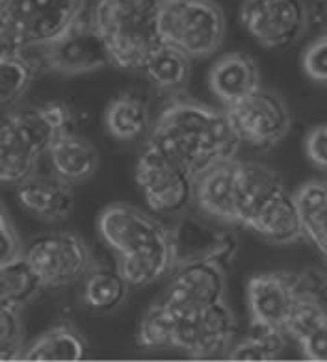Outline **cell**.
Masks as SVG:
<instances>
[{
  "label": "cell",
  "mask_w": 327,
  "mask_h": 362,
  "mask_svg": "<svg viewBox=\"0 0 327 362\" xmlns=\"http://www.w3.org/2000/svg\"><path fill=\"white\" fill-rule=\"evenodd\" d=\"M208 84L222 103L231 106L260 90V71L249 54L229 52L212 65Z\"/></svg>",
  "instance_id": "d6986e66"
},
{
  "label": "cell",
  "mask_w": 327,
  "mask_h": 362,
  "mask_svg": "<svg viewBox=\"0 0 327 362\" xmlns=\"http://www.w3.org/2000/svg\"><path fill=\"white\" fill-rule=\"evenodd\" d=\"M307 13L309 25H323L327 21V0H312Z\"/></svg>",
  "instance_id": "836d02e7"
},
{
  "label": "cell",
  "mask_w": 327,
  "mask_h": 362,
  "mask_svg": "<svg viewBox=\"0 0 327 362\" xmlns=\"http://www.w3.org/2000/svg\"><path fill=\"white\" fill-rule=\"evenodd\" d=\"M88 351L86 338L71 323H58L41 332L34 342L25 347L26 361H80Z\"/></svg>",
  "instance_id": "44dd1931"
},
{
  "label": "cell",
  "mask_w": 327,
  "mask_h": 362,
  "mask_svg": "<svg viewBox=\"0 0 327 362\" xmlns=\"http://www.w3.org/2000/svg\"><path fill=\"white\" fill-rule=\"evenodd\" d=\"M225 112L238 138L263 149L282 141L292 124L287 105L277 95L264 90L227 106Z\"/></svg>",
  "instance_id": "4fadbf2b"
},
{
  "label": "cell",
  "mask_w": 327,
  "mask_h": 362,
  "mask_svg": "<svg viewBox=\"0 0 327 362\" xmlns=\"http://www.w3.org/2000/svg\"><path fill=\"white\" fill-rule=\"evenodd\" d=\"M23 257L32 266L45 288L71 286L84 281L91 269L88 243L74 233H43L23 247Z\"/></svg>",
  "instance_id": "30bf717a"
},
{
  "label": "cell",
  "mask_w": 327,
  "mask_h": 362,
  "mask_svg": "<svg viewBox=\"0 0 327 362\" xmlns=\"http://www.w3.org/2000/svg\"><path fill=\"white\" fill-rule=\"evenodd\" d=\"M240 225L273 243H290L303 236V225L294 194H288L281 177L258 192Z\"/></svg>",
  "instance_id": "9a60e30c"
},
{
  "label": "cell",
  "mask_w": 327,
  "mask_h": 362,
  "mask_svg": "<svg viewBox=\"0 0 327 362\" xmlns=\"http://www.w3.org/2000/svg\"><path fill=\"white\" fill-rule=\"evenodd\" d=\"M106 129L119 141H134L147 132L151 112L147 100L138 93H123L110 100L104 114Z\"/></svg>",
  "instance_id": "7402d4cb"
},
{
  "label": "cell",
  "mask_w": 327,
  "mask_h": 362,
  "mask_svg": "<svg viewBox=\"0 0 327 362\" xmlns=\"http://www.w3.org/2000/svg\"><path fill=\"white\" fill-rule=\"evenodd\" d=\"M242 139L227 112L195 100H169L149 132L145 149L186 169L193 179L219 164L236 158Z\"/></svg>",
  "instance_id": "6da1fadb"
},
{
  "label": "cell",
  "mask_w": 327,
  "mask_h": 362,
  "mask_svg": "<svg viewBox=\"0 0 327 362\" xmlns=\"http://www.w3.org/2000/svg\"><path fill=\"white\" fill-rule=\"evenodd\" d=\"M130 284L117 268H91L84 277L82 301L95 313H114L129 296Z\"/></svg>",
  "instance_id": "603a6c76"
},
{
  "label": "cell",
  "mask_w": 327,
  "mask_h": 362,
  "mask_svg": "<svg viewBox=\"0 0 327 362\" xmlns=\"http://www.w3.org/2000/svg\"><path fill=\"white\" fill-rule=\"evenodd\" d=\"M305 298H327V277L320 273H258L248 283L251 323L285 331L288 320Z\"/></svg>",
  "instance_id": "52a82bcc"
},
{
  "label": "cell",
  "mask_w": 327,
  "mask_h": 362,
  "mask_svg": "<svg viewBox=\"0 0 327 362\" xmlns=\"http://www.w3.org/2000/svg\"><path fill=\"white\" fill-rule=\"evenodd\" d=\"M164 325V346L195 358L229 353L236 337V320L223 301L190 310L169 308L156 301Z\"/></svg>",
  "instance_id": "8992f818"
},
{
  "label": "cell",
  "mask_w": 327,
  "mask_h": 362,
  "mask_svg": "<svg viewBox=\"0 0 327 362\" xmlns=\"http://www.w3.org/2000/svg\"><path fill=\"white\" fill-rule=\"evenodd\" d=\"M73 112L62 100L19 108L0 119V182L21 184L35 173L58 136L73 130Z\"/></svg>",
  "instance_id": "3957f363"
},
{
  "label": "cell",
  "mask_w": 327,
  "mask_h": 362,
  "mask_svg": "<svg viewBox=\"0 0 327 362\" xmlns=\"http://www.w3.org/2000/svg\"><path fill=\"white\" fill-rule=\"evenodd\" d=\"M28 50L40 65L41 75L56 73L64 76H76L112 65L106 43L86 16L73 23L56 40Z\"/></svg>",
  "instance_id": "9c48e42d"
},
{
  "label": "cell",
  "mask_w": 327,
  "mask_h": 362,
  "mask_svg": "<svg viewBox=\"0 0 327 362\" xmlns=\"http://www.w3.org/2000/svg\"><path fill=\"white\" fill-rule=\"evenodd\" d=\"M287 332L281 329L251 323L249 337L229 349L233 361H272L285 349Z\"/></svg>",
  "instance_id": "83f0119b"
},
{
  "label": "cell",
  "mask_w": 327,
  "mask_h": 362,
  "mask_svg": "<svg viewBox=\"0 0 327 362\" xmlns=\"http://www.w3.org/2000/svg\"><path fill=\"white\" fill-rule=\"evenodd\" d=\"M17 203L26 214L41 221H62L69 218L74 209V195L71 186L58 179L54 173L50 177L32 175L25 182L17 184Z\"/></svg>",
  "instance_id": "ac0fdd59"
},
{
  "label": "cell",
  "mask_w": 327,
  "mask_h": 362,
  "mask_svg": "<svg viewBox=\"0 0 327 362\" xmlns=\"http://www.w3.org/2000/svg\"><path fill=\"white\" fill-rule=\"evenodd\" d=\"M89 0H0V56L56 40L86 16Z\"/></svg>",
  "instance_id": "5b68a950"
},
{
  "label": "cell",
  "mask_w": 327,
  "mask_h": 362,
  "mask_svg": "<svg viewBox=\"0 0 327 362\" xmlns=\"http://www.w3.org/2000/svg\"><path fill=\"white\" fill-rule=\"evenodd\" d=\"M303 69L309 78L318 82H327V34L322 35L305 50Z\"/></svg>",
  "instance_id": "f546056e"
},
{
  "label": "cell",
  "mask_w": 327,
  "mask_h": 362,
  "mask_svg": "<svg viewBox=\"0 0 327 362\" xmlns=\"http://www.w3.org/2000/svg\"><path fill=\"white\" fill-rule=\"evenodd\" d=\"M40 75V65L30 50L0 56V108L17 105Z\"/></svg>",
  "instance_id": "4316f807"
},
{
  "label": "cell",
  "mask_w": 327,
  "mask_h": 362,
  "mask_svg": "<svg viewBox=\"0 0 327 362\" xmlns=\"http://www.w3.org/2000/svg\"><path fill=\"white\" fill-rule=\"evenodd\" d=\"M23 255V243L15 233L11 219L0 201V266Z\"/></svg>",
  "instance_id": "4dcf8cb0"
},
{
  "label": "cell",
  "mask_w": 327,
  "mask_h": 362,
  "mask_svg": "<svg viewBox=\"0 0 327 362\" xmlns=\"http://www.w3.org/2000/svg\"><path fill=\"white\" fill-rule=\"evenodd\" d=\"M303 234L327 260V184L307 182L294 194Z\"/></svg>",
  "instance_id": "d4e9b609"
},
{
  "label": "cell",
  "mask_w": 327,
  "mask_h": 362,
  "mask_svg": "<svg viewBox=\"0 0 327 362\" xmlns=\"http://www.w3.org/2000/svg\"><path fill=\"white\" fill-rule=\"evenodd\" d=\"M162 0H93L89 21L106 43L112 65L142 69L154 49L162 45Z\"/></svg>",
  "instance_id": "277c9868"
},
{
  "label": "cell",
  "mask_w": 327,
  "mask_h": 362,
  "mask_svg": "<svg viewBox=\"0 0 327 362\" xmlns=\"http://www.w3.org/2000/svg\"><path fill=\"white\" fill-rule=\"evenodd\" d=\"M303 351L312 361H327V317L318 325L314 331H311L302 342Z\"/></svg>",
  "instance_id": "d6a6232c"
},
{
  "label": "cell",
  "mask_w": 327,
  "mask_h": 362,
  "mask_svg": "<svg viewBox=\"0 0 327 362\" xmlns=\"http://www.w3.org/2000/svg\"><path fill=\"white\" fill-rule=\"evenodd\" d=\"M41 290H45L41 279L23 255L0 266V305L23 308Z\"/></svg>",
  "instance_id": "484cf974"
},
{
  "label": "cell",
  "mask_w": 327,
  "mask_h": 362,
  "mask_svg": "<svg viewBox=\"0 0 327 362\" xmlns=\"http://www.w3.org/2000/svg\"><path fill=\"white\" fill-rule=\"evenodd\" d=\"M243 28L266 49H285L309 28L303 0H248L240 11Z\"/></svg>",
  "instance_id": "8fae6325"
},
{
  "label": "cell",
  "mask_w": 327,
  "mask_h": 362,
  "mask_svg": "<svg viewBox=\"0 0 327 362\" xmlns=\"http://www.w3.org/2000/svg\"><path fill=\"white\" fill-rule=\"evenodd\" d=\"M246 2H248V0H246Z\"/></svg>",
  "instance_id": "e575fe53"
},
{
  "label": "cell",
  "mask_w": 327,
  "mask_h": 362,
  "mask_svg": "<svg viewBox=\"0 0 327 362\" xmlns=\"http://www.w3.org/2000/svg\"><path fill=\"white\" fill-rule=\"evenodd\" d=\"M52 173L64 182L82 184L89 180L99 168V151L89 139L74 134L73 130L64 132L52 141L47 151Z\"/></svg>",
  "instance_id": "ffe728a7"
},
{
  "label": "cell",
  "mask_w": 327,
  "mask_h": 362,
  "mask_svg": "<svg viewBox=\"0 0 327 362\" xmlns=\"http://www.w3.org/2000/svg\"><path fill=\"white\" fill-rule=\"evenodd\" d=\"M305 153L312 164L327 169V124H320L309 132L305 139Z\"/></svg>",
  "instance_id": "1f68e13d"
},
{
  "label": "cell",
  "mask_w": 327,
  "mask_h": 362,
  "mask_svg": "<svg viewBox=\"0 0 327 362\" xmlns=\"http://www.w3.org/2000/svg\"><path fill=\"white\" fill-rule=\"evenodd\" d=\"M160 303L177 310L201 308L223 301L225 268L216 262H193L175 268Z\"/></svg>",
  "instance_id": "e0dca14e"
},
{
  "label": "cell",
  "mask_w": 327,
  "mask_h": 362,
  "mask_svg": "<svg viewBox=\"0 0 327 362\" xmlns=\"http://www.w3.org/2000/svg\"><path fill=\"white\" fill-rule=\"evenodd\" d=\"M142 69L160 90L177 91L186 88L192 71V58L177 47L164 41L151 52Z\"/></svg>",
  "instance_id": "cb8c5ba5"
},
{
  "label": "cell",
  "mask_w": 327,
  "mask_h": 362,
  "mask_svg": "<svg viewBox=\"0 0 327 362\" xmlns=\"http://www.w3.org/2000/svg\"><path fill=\"white\" fill-rule=\"evenodd\" d=\"M97 230L117 255V269L130 288H147L173 272L171 230L144 210L110 204L97 219Z\"/></svg>",
  "instance_id": "7a4b0ae2"
},
{
  "label": "cell",
  "mask_w": 327,
  "mask_h": 362,
  "mask_svg": "<svg viewBox=\"0 0 327 362\" xmlns=\"http://www.w3.org/2000/svg\"><path fill=\"white\" fill-rule=\"evenodd\" d=\"M25 351V327L19 308L0 305V361L21 358Z\"/></svg>",
  "instance_id": "f1b7e54d"
},
{
  "label": "cell",
  "mask_w": 327,
  "mask_h": 362,
  "mask_svg": "<svg viewBox=\"0 0 327 362\" xmlns=\"http://www.w3.org/2000/svg\"><path fill=\"white\" fill-rule=\"evenodd\" d=\"M248 184V162L223 160L193 182V203L207 216L225 223H240Z\"/></svg>",
  "instance_id": "5bb4252c"
},
{
  "label": "cell",
  "mask_w": 327,
  "mask_h": 362,
  "mask_svg": "<svg viewBox=\"0 0 327 362\" xmlns=\"http://www.w3.org/2000/svg\"><path fill=\"white\" fill-rule=\"evenodd\" d=\"M169 230L173 269L193 262H216L227 269L236 255L238 245L233 234L218 230L193 216L180 218Z\"/></svg>",
  "instance_id": "2e32d148"
},
{
  "label": "cell",
  "mask_w": 327,
  "mask_h": 362,
  "mask_svg": "<svg viewBox=\"0 0 327 362\" xmlns=\"http://www.w3.org/2000/svg\"><path fill=\"white\" fill-rule=\"evenodd\" d=\"M160 32L190 58H207L222 49L225 13L212 0H162Z\"/></svg>",
  "instance_id": "ba28073f"
},
{
  "label": "cell",
  "mask_w": 327,
  "mask_h": 362,
  "mask_svg": "<svg viewBox=\"0 0 327 362\" xmlns=\"http://www.w3.org/2000/svg\"><path fill=\"white\" fill-rule=\"evenodd\" d=\"M136 182L153 212L178 214L193 201L192 175L145 147L136 164Z\"/></svg>",
  "instance_id": "7c38bea8"
}]
</instances>
